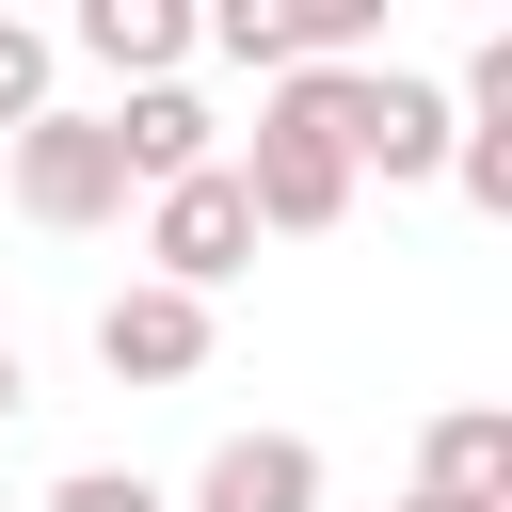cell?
Instances as JSON below:
<instances>
[{
    "label": "cell",
    "instance_id": "cell-1",
    "mask_svg": "<svg viewBox=\"0 0 512 512\" xmlns=\"http://www.w3.org/2000/svg\"><path fill=\"white\" fill-rule=\"evenodd\" d=\"M320 112H336V160H352V176H448V80H416V64H336Z\"/></svg>",
    "mask_w": 512,
    "mask_h": 512
},
{
    "label": "cell",
    "instance_id": "cell-2",
    "mask_svg": "<svg viewBox=\"0 0 512 512\" xmlns=\"http://www.w3.org/2000/svg\"><path fill=\"white\" fill-rule=\"evenodd\" d=\"M192 48H224L256 80H320V64L384 48V0H224V16H192Z\"/></svg>",
    "mask_w": 512,
    "mask_h": 512
},
{
    "label": "cell",
    "instance_id": "cell-3",
    "mask_svg": "<svg viewBox=\"0 0 512 512\" xmlns=\"http://www.w3.org/2000/svg\"><path fill=\"white\" fill-rule=\"evenodd\" d=\"M16 208H32V224H112V208H128V160H112V128L48 96V112L16 128Z\"/></svg>",
    "mask_w": 512,
    "mask_h": 512
},
{
    "label": "cell",
    "instance_id": "cell-4",
    "mask_svg": "<svg viewBox=\"0 0 512 512\" xmlns=\"http://www.w3.org/2000/svg\"><path fill=\"white\" fill-rule=\"evenodd\" d=\"M144 256H160V288H224V272H256V208H240V176L208 160V176H176V192H144Z\"/></svg>",
    "mask_w": 512,
    "mask_h": 512
},
{
    "label": "cell",
    "instance_id": "cell-5",
    "mask_svg": "<svg viewBox=\"0 0 512 512\" xmlns=\"http://www.w3.org/2000/svg\"><path fill=\"white\" fill-rule=\"evenodd\" d=\"M96 368H112V384H192V368H208V304L160 288V272L112 288V304H96Z\"/></svg>",
    "mask_w": 512,
    "mask_h": 512
},
{
    "label": "cell",
    "instance_id": "cell-6",
    "mask_svg": "<svg viewBox=\"0 0 512 512\" xmlns=\"http://www.w3.org/2000/svg\"><path fill=\"white\" fill-rule=\"evenodd\" d=\"M96 128H112V160H128V192H176V176H208V160H224V144H208V96H176V80H144V96H112Z\"/></svg>",
    "mask_w": 512,
    "mask_h": 512
},
{
    "label": "cell",
    "instance_id": "cell-7",
    "mask_svg": "<svg viewBox=\"0 0 512 512\" xmlns=\"http://www.w3.org/2000/svg\"><path fill=\"white\" fill-rule=\"evenodd\" d=\"M192 512H320V448L304 432H224L208 480H192Z\"/></svg>",
    "mask_w": 512,
    "mask_h": 512
},
{
    "label": "cell",
    "instance_id": "cell-8",
    "mask_svg": "<svg viewBox=\"0 0 512 512\" xmlns=\"http://www.w3.org/2000/svg\"><path fill=\"white\" fill-rule=\"evenodd\" d=\"M416 496H480V512H512V416H496V400L432 416V432H416Z\"/></svg>",
    "mask_w": 512,
    "mask_h": 512
},
{
    "label": "cell",
    "instance_id": "cell-9",
    "mask_svg": "<svg viewBox=\"0 0 512 512\" xmlns=\"http://www.w3.org/2000/svg\"><path fill=\"white\" fill-rule=\"evenodd\" d=\"M80 48L144 96V80H176V64H192V0H80Z\"/></svg>",
    "mask_w": 512,
    "mask_h": 512
},
{
    "label": "cell",
    "instance_id": "cell-10",
    "mask_svg": "<svg viewBox=\"0 0 512 512\" xmlns=\"http://www.w3.org/2000/svg\"><path fill=\"white\" fill-rule=\"evenodd\" d=\"M32 112H48V32L0 16V128H32Z\"/></svg>",
    "mask_w": 512,
    "mask_h": 512
},
{
    "label": "cell",
    "instance_id": "cell-11",
    "mask_svg": "<svg viewBox=\"0 0 512 512\" xmlns=\"http://www.w3.org/2000/svg\"><path fill=\"white\" fill-rule=\"evenodd\" d=\"M48 512H176L144 464H80V480H48Z\"/></svg>",
    "mask_w": 512,
    "mask_h": 512
},
{
    "label": "cell",
    "instance_id": "cell-12",
    "mask_svg": "<svg viewBox=\"0 0 512 512\" xmlns=\"http://www.w3.org/2000/svg\"><path fill=\"white\" fill-rule=\"evenodd\" d=\"M16 400H32V368H16V336H0V432H16Z\"/></svg>",
    "mask_w": 512,
    "mask_h": 512
},
{
    "label": "cell",
    "instance_id": "cell-13",
    "mask_svg": "<svg viewBox=\"0 0 512 512\" xmlns=\"http://www.w3.org/2000/svg\"><path fill=\"white\" fill-rule=\"evenodd\" d=\"M400 512H480V496H400Z\"/></svg>",
    "mask_w": 512,
    "mask_h": 512
}]
</instances>
